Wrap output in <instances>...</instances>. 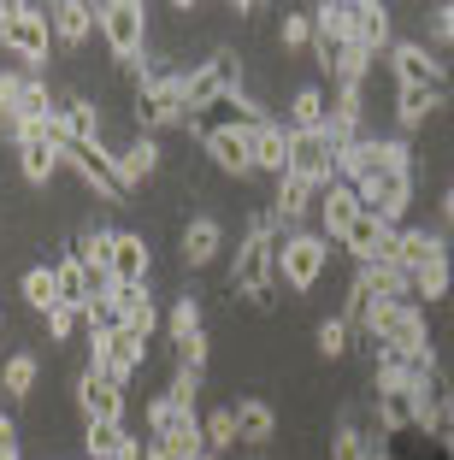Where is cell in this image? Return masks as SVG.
<instances>
[{"label":"cell","mask_w":454,"mask_h":460,"mask_svg":"<svg viewBox=\"0 0 454 460\" xmlns=\"http://www.w3.org/2000/svg\"><path fill=\"white\" fill-rule=\"evenodd\" d=\"M230 413H236V443H254L260 448V443L278 437V413H272V402H260V395H242Z\"/></svg>","instance_id":"obj_30"},{"label":"cell","mask_w":454,"mask_h":460,"mask_svg":"<svg viewBox=\"0 0 454 460\" xmlns=\"http://www.w3.org/2000/svg\"><path fill=\"white\" fill-rule=\"evenodd\" d=\"M154 443H160L172 460H200V455H207V437H200V407H195V413H177L165 431H154Z\"/></svg>","instance_id":"obj_28"},{"label":"cell","mask_w":454,"mask_h":460,"mask_svg":"<svg viewBox=\"0 0 454 460\" xmlns=\"http://www.w3.org/2000/svg\"><path fill=\"white\" fill-rule=\"evenodd\" d=\"M372 296H384V301H414V271H401L396 260H372V266H361L354 271Z\"/></svg>","instance_id":"obj_31"},{"label":"cell","mask_w":454,"mask_h":460,"mask_svg":"<svg viewBox=\"0 0 454 460\" xmlns=\"http://www.w3.org/2000/svg\"><path fill=\"white\" fill-rule=\"evenodd\" d=\"M236 95H242V59L230 48H218L207 66L183 71V112L189 119H200V112H213V107H230Z\"/></svg>","instance_id":"obj_4"},{"label":"cell","mask_w":454,"mask_h":460,"mask_svg":"<svg viewBox=\"0 0 454 460\" xmlns=\"http://www.w3.org/2000/svg\"><path fill=\"white\" fill-rule=\"evenodd\" d=\"M207 354H213V342H207V331L189 342H177V372H195V378H207Z\"/></svg>","instance_id":"obj_44"},{"label":"cell","mask_w":454,"mask_h":460,"mask_svg":"<svg viewBox=\"0 0 454 460\" xmlns=\"http://www.w3.org/2000/svg\"><path fill=\"white\" fill-rule=\"evenodd\" d=\"M36 378H41V354L36 349H18L13 360L0 366V390L13 395V402H24V395L36 390Z\"/></svg>","instance_id":"obj_33"},{"label":"cell","mask_w":454,"mask_h":460,"mask_svg":"<svg viewBox=\"0 0 454 460\" xmlns=\"http://www.w3.org/2000/svg\"><path fill=\"white\" fill-rule=\"evenodd\" d=\"M348 41H354V6H348V0L313 6V59H319L325 77H331V66H336V48H348Z\"/></svg>","instance_id":"obj_14"},{"label":"cell","mask_w":454,"mask_h":460,"mask_svg":"<svg viewBox=\"0 0 454 460\" xmlns=\"http://www.w3.org/2000/svg\"><path fill=\"white\" fill-rule=\"evenodd\" d=\"M48 41H54V30H48V6H30V0H0V48L18 59V71H36L48 66Z\"/></svg>","instance_id":"obj_2"},{"label":"cell","mask_w":454,"mask_h":460,"mask_svg":"<svg viewBox=\"0 0 454 460\" xmlns=\"http://www.w3.org/2000/svg\"><path fill=\"white\" fill-rule=\"evenodd\" d=\"M112 165H119V183H124V190H142V183H147V177H154V172H160V142H154V136H142V130H136V142H124V148L119 154H112Z\"/></svg>","instance_id":"obj_23"},{"label":"cell","mask_w":454,"mask_h":460,"mask_svg":"<svg viewBox=\"0 0 454 460\" xmlns=\"http://www.w3.org/2000/svg\"><path fill=\"white\" fill-rule=\"evenodd\" d=\"M389 71H396V89H442L449 95V66L431 54L425 41H396L389 48Z\"/></svg>","instance_id":"obj_11"},{"label":"cell","mask_w":454,"mask_h":460,"mask_svg":"<svg viewBox=\"0 0 454 460\" xmlns=\"http://www.w3.org/2000/svg\"><path fill=\"white\" fill-rule=\"evenodd\" d=\"M313 213H319V236H325V243H343L348 225L361 218V195L348 190V183H325L319 201H313Z\"/></svg>","instance_id":"obj_19"},{"label":"cell","mask_w":454,"mask_h":460,"mask_svg":"<svg viewBox=\"0 0 454 460\" xmlns=\"http://www.w3.org/2000/svg\"><path fill=\"white\" fill-rule=\"evenodd\" d=\"M389 243H396V225H384V218L366 213V207H361V218H354V225H348V236H343V248L361 260V266H372V260H389Z\"/></svg>","instance_id":"obj_22"},{"label":"cell","mask_w":454,"mask_h":460,"mask_svg":"<svg viewBox=\"0 0 454 460\" xmlns=\"http://www.w3.org/2000/svg\"><path fill=\"white\" fill-rule=\"evenodd\" d=\"M54 119H59V107L48 95V77H36V71H0V130L18 136L30 124H54Z\"/></svg>","instance_id":"obj_3"},{"label":"cell","mask_w":454,"mask_h":460,"mask_svg":"<svg viewBox=\"0 0 454 460\" xmlns=\"http://www.w3.org/2000/svg\"><path fill=\"white\" fill-rule=\"evenodd\" d=\"M348 190L361 195L366 213H378L384 225L401 230V218H407V201H414V172H366L361 183H348Z\"/></svg>","instance_id":"obj_8"},{"label":"cell","mask_w":454,"mask_h":460,"mask_svg":"<svg viewBox=\"0 0 454 460\" xmlns=\"http://www.w3.org/2000/svg\"><path fill=\"white\" fill-rule=\"evenodd\" d=\"M313 201H319V190L313 183H301L295 172H283L278 177V195H272V225H278V236H289V230H301V218L313 213Z\"/></svg>","instance_id":"obj_18"},{"label":"cell","mask_w":454,"mask_h":460,"mask_svg":"<svg viewBox=\"0 0 454 460\" xmlns=\"http://www.w3.org/2000/svg\"><path fill=\"white\" fill-rule=\"evenodd\" d=\"M289 172L301 177V183H313V190L336 183V154H331V142H325L319 130H289Z\"/></svg>","instance_id":"obj_16"},{"label":"cell","mask_w":454,"mask_h":460,"mask_svg":"<svg viewBox=\"0 0 454 460\" xmlns=\"http://www.w3.org/2000/svg\"><path fill=\"white\" fill-rule=\"evenodd\" d=\"M59 142H71V148H101V112H94L89 95H71L66 107H59Z\"/></svg>","instance_id":"obj_27"},{"label":"cell","mask_w":454,"mask_h":460,"mask_svg":"<svg viewBox=\"0 0 454 460\" xmlns=\"http://www.w3.org/2000/svg\"><path fill=\"white\" fill-rule=\"evenodd\" d=\"M0 325H6V319H0Z\"/></svg>","instance_id":"obj_51"},{"label":"cell","mask_w":454,"mask_h":460,"mask_svg":"<svg viewBox=\"0 0 454 460\" xmlns=\"http://www.w3.org/2000/svg\"><path fill=\"white\" fill-rule=\"evenodd\" d=\"M200 460H225V455H213V448H207V455H200Z\"/></svg>","instance_id":"obj_50"},{"label":"cell","mask_w":454,"mask_h":460,"mask_svg":"<svg viewBox=\"0 0 454 460\" xmlns=\"http://www.w3.org/2000/svg\"><path fill=\"white\" fill-rule=\"evenodd\" d=\"M278 41H283V48H307V41H313V13L289 6V13H283V24H278Z\"/></svg>","instance_id":"obj_43"},{"label":"cell","mask_w":454,"mask_h":460,"mask_svg":"<svg viewBox=\"0 0 454 460\" xmlns=\"http://www.w3.org/2000/svg\"><path fill=\"white\" fill-rule=\"evenodd\" d=\"M242 142H248V165H254V172H266L272 183L289 172V124L254 119V124H242Z\"/></svg>","instance_id":"obj_13"},{"label":"cell","mask_w":454,"mask_h":460,"mask_svg":"<svg viewBox=\"0 0 454 460\" xmlns=\"http://www.w3.org/2000/svg\"><path fill=\"white\" fill-rule=\"evenodd\" d=\"M142 360H147V342L130 337V331L89 337V366H94V372H107V378H119V384H130L136 372H142Z\"/></svg>","instance_id":"obj_15"},{"label":"cell","mask_w":454,"mask_h":460,"mask_svg":"<svg viewBox=\"0 0 454 460\" xmlns=\"http://www.w3.org/2000/svg\"><path fill=\"white\" fill-rule=\"evenodd\" d=\"M354 41H361L366 54H384V48H396V13H389L384 0H361L354 6Z\"/></svg>","instance_id":"obj_24"},{"label":"cell","mask_w":454,"mask_h":460,"mask_svg":"<svg viewBox=\"0 0 454 460\" xmlns=\"http://www.w3.org/2000/svg\"><path fill=\"white\" fill-rule=\"evenodd\" d=\"M325 266H331V243H325L319 230H289V236H278V284H289L295 296H307L325 278Z\"/></svg>","instance_id":"obj_7"},{"label":"cell","mask_w":454,"mask_h":460,"mask_svg":"<svg viewBox=\"0 0 454 460\" xmlns=\"http://www.w3.org/2000/svg\"><path fill=\"white\" fill-rule=\"evenodd\" d=\"M200 437H207V448H213V455H230V448H236V413H230V407L200 413Z\"/></svg>","instance_id":"obj_40"},{"label":"cell","mask_w":454,"mask_h":460,"mask_svg":"<svg viewBox=\"0 0 454 460\" xmlns=\"http://www.w3.org/2000/svg\"><path fill=\"white\" fill-rule=\"evenodd\" d=\"M442 225L454 230V183H449V190H442Z\"/></svg>","instance_id":"obj_48"},{"label":"cell","mask_w":454,"mask_h":460,"mask_svg":"<svg viewBox=\"0 0 454 460\" xmlns=\"http://www.w3.org/2000/svg\"><path fill=\"white\" fill-rule=\"evenodd\" d=\"M183 130L195 136L200 154H207L225 177H254V165H248V142H242V124H200V119H189Z\"/></svg>","instance_id":"obj_9"},{"label":"cell","mask_w":454,"mask_h":460,"mask_svg":"<svg viewBox=\"0 0 454 460\" xmlns=\"http://www.w3.org/2000/svg\"><path fill=\"white\" fill-rule=\"evenodd\" d=\"M331 460H366V425L361 420H343L331 431Z\"/></svg>","instance_id":"obj_42"},{"label":"cell","mask_w":454,"mask_h":460,"mask_svg":"<svg viewBox=\"0 0 454 460\" xmlns=\"http://www.w3.org/2000/svg\"><path fill=\"white\" fill-rule=\"evenodd\" d=\"M136 124H142V136L189 124V112H183V71H142V83H136Z\"/></svg>","instance_id":"obj_6"},{"label":"cell","mask_w":454,"mask_h":460,"mask_svg":"<svg viewBox=\"0 0 454 460\" xmlns=\"http://www.w3.org/2000/svg\"><path fill=\"white\" fill-rule=\"evenodd\" d=\"M77 331H83V307H66V301H59V307L48 313V337H54V342H71Z\"/></svg>","instance_id":"obj_45"},{"label":"cell","mask_w":454,"mask_h":460,"mask_svg":"<svg viewBox=\"0 0 454 460\" xmlns=\"http://www.w3.org/2000/svg\"><path fill=\"white\" fill-rule=\"evenodd\" d=\"M18 296H24L30 307H36L41 319H48V313L59 307V289H54V266H30L24 278H18Z\"/></svg>","instance_id":"obj_35"},{"label":"cell","mask_w":454,"mask_h":460,"mask_svg":"<svg viewBox=\"0 0 454 460\" xmlns=\"http://www.w3.org/2000/svg\"><path fill=\"white\" fill-rule=\"evenodd\" d=\"M112 301H119V313H124V331L130 337H154L160 331V307H154V296H147V284H112Z\"/></svg>","instance_id":"obj_25"},{"label":"cell","mask_w":454,"mask_h":460,"mask_svg":"<svg viewBox=\"0 0 454 460\" xmlns=\"http://www.w3.org/2000/svg\"><path fill=\"white\" fill-rule=\"evenodd\" d=\"M442 254H449V236L442 230H419V225H401L396 243H389V260L401 271H419L425 260H442Z\"/></svg>","instance_id":"obj_21"},{"label":"cell","mask_w":454,"mask_h":460,"mask_svg":"<svg viewBox=\"0 0 454 460\" xmlns=\"http://www.w3.org/2000/svg\"><path fill=\"white\" fill-rule=\"evenodd\" d=\"M54 289H59V301L66 307H89V278H83V266L77 260H54Z\"/></svg>","instance_id":"obj_38"},{"label":"cell","mask_w":454,"mask_h":460,"mask_svg":"<svg viewBox=\"0 0 454 460\" xmlns=\"http://www.w3.org/2000/svg\"><path fill=\"white\" fill-rule=\"evenodd\" d=\"M13 148H18V172H24V183H48V177L59 172V148H66V142H59V119L18 130Z\"/></svg>","instance_id":"obj_12"},{"label":"cell","mask_w":454,"mask_h":460,"mask_svg":"<svg viewBox=\"0 0 454 460\" xmlns=\"http://www.w3.org/2000/svg\"><path fill=\"white\" fill-rule=\"evenodd\" d=\"M437 36L454 48V0H449V6H437Z\"/></svg>","instance_id":"obj_47"},{"label":"cell","mask_w":454,"mask_h":460,"mask_svg":"<svg viewBox=\"0 0 454 460\" xmlns=\"http://www.w3.org/2000/svg\"><path fill=\"white\" fill-rule=\"evenodd\" d=\"M442 89H396V124L401 130H419L425 119H437L442 112Z\"/></svg>","instance_id":"obj_32"},{"label":"cell","mask_w":454,"mask_h":460,"mask_svg":"<svg viewBox=\"0 0 454 460\" xmlns=\"http://www.w3.org/2000/svg\"><path fill=\"white\" fill-rule=\"evenodd\" d=\"M230 289L248 307H272V296H278V225H272L266 207L248 218V236L230 260Z\"/></svg>","instance_id":"obj_1"},{"label":"cell","mask_w":454,"mask_h":460,"mask_svg":"<svg viewBox=\"0 0 454 460\" xmlns=\"http://www.w3.org/2000/svg\"><path fill=\"white\" fill-rule=\"evenodd\" d=\"M112 284H147V266H154V254H147V243L136 236V230H112Z\"/></svg>","instance_id":"obj_26"},{"label":"cell","mask_w":454,"mask_h":460,"mask_svg":"<svg viewBox=\"0 0 454 460\" xmlns=\"http://www.w3.org/2000/svg\"><path fill=\"white\" fill-rule=\"evenodd\" d=\"M0 460H24L18 455V420L13 413H0Z\"/></svg>","instance_id":"obj_46"},{"label":"cell","mask_w":454,"mask_h":460,"mask_svg":"<svg viewBox=\"0 0 454 460\" xmlns=\"http://www.w3.org/2000/svg\"><path fill=\"white\" fill-rule=\"evenodd\" d=\"M325 89L319 83H301V89H295V101H289V130H319L325 124Z\"/></svg>","instance_id":"obj_36"},{"label":"cell","mask_w":454,"mask_h":460,"mask_svg":"<svg viewBox=\"0 0 454 460\" xmlns=\"http://www.w3.org/2000/svg\"><path fill=\"white\" fill-rule=\"evenodd\" d=\"M59 165H71V172H77L107 207H124V201H130V190L119 183V165H112L107 142H101V148H71V142H66V148H59Z\"/></svg>","instance_id":"obj_10"},{"label":"cell","mask_w":454,"mask_h":460,"mask_svg":"<svg viewBox=\"0 0 454 460\" xmlns=\"http://www.w3.org/2000/svg\"><path fill=\"white\" fill-rule=\"evenodd\" d=\"M142 460H172V455H165V448L154 443V437H147V443H142Z\"/></svg>","instance_id":"obj_49"},{"label":"cell","mask_w":454,"mask_h":460,"mask_svg":"<svg viewBox=\"0 0 454 460\" xmlns=\"http://www.w3.org/2000/svg\"><path fill=\"white\" fill-rule=\"evenodd\" d=\"M165 331H172V342H189V337H200V296H177L172 301V313H165Z\"/></svg>","instance_id":"obj_41"},{"label":"cell","mask_w":454,"mask_h":460,"mask_svg":"<svg viewBox=\"0 0 454 460\" xmlns=\"http://www.w3.org/2000/svg\"><path fill=\"white\" fill-rule=\"evenodd\" d=\"M442 296H454V266H449V254H442V260H425V266L414 271V301H419V307H431V301H442Z\"/></svg>","instance_id":"obj_34"},{"label":"cell","mask_w":454,"mask_h":460,"mask_svg":"<svg viewBox=\"0 0 454 460\" xmlns=\"http://www.w3.org/2000/svg\"><path fill=\"white\" fill-rule=\"evenodd\" d=\"M77 407H83V425H94V420L124 425V384L107 378V372H94V366H83V378H77Z\"/></svg>","instance_id":"obj_17"},{"label":"cell","mask_w":454,"mask_h":460,"mask_svg":"<svg viewBox=\"0 0 454 460\" xmlns=\"http://www.w3.org/2000/svg\"><path fill=\"white\" fill-rule=\"evenodd\" d=\"M48 30H54V41H66V48H83L94 30V6H83V0H54L48 6Z\"/></svg>","instance_id":"obj_29"},{"label":"cell","mask_w":454,"mask_h":460,"mask_svg":"<svg viewBox=\"0 0 454 460\" xmlns=\"http://www.w3.org/2000/svg\"><path fill=\"white\" fill-rule=\"evenodd\" d=\"M94 30H101L107 54L119 59L124 71H142L136 59H142V48H147V6H136V0H107V6H94Z\"/></svg>","instance_id":"obj_5"},{"label":"cell","mask_w":454,"mask_h":460,"mask_svg":"<svg viewBox=\"0 0 454 460\" xmlns=\"http://www.w3.org/2000/svg\"><path fill=\"white\" fill-rule=\"evenodd\" d=\"M177 248H183V266L200 271V266H213L218 254H225V225H218L213 213H200L183 225V236H177Z\"/></svg>","instance_id":"obj_20"},{"label":"cell","mask_w":454,"mask_h":460,"mask_svg":"<svg viewBox=\"0 0 454 460\" xmlns=\"http://www.w3.org/2000/svg\"><path fill=\"white\" fill-rule=\"evenodd\" d=\"M124 443H130V431H124V425H107V420L83 425V455H89V460H119Z\"/></svg>","instance_id":"obj_37"},{"label":"cell","mask_w":454,"mask_h":460,"mask_svg":"<svg viewBox=\"0 0 454 460\" xmlns=\"http://www.w3.org/2000/svg\"><path fill=\"white\" fill-rule=\"evenodd\" d=\"M313 342H319V354H325V360H343V354L354 349V325H348L343 313H331V319H319Z\"/></svg>","instance_id":"obj_39"}]
</instances>
